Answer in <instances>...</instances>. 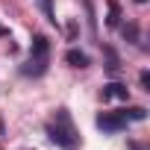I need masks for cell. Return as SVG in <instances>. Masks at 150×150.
<instances>
[{
	"instance_id": "5b68a950",
	"label": "cell",
	"mask_w": 150,
	"mask_h": 150,
	"mask_svg": "<svg viewBox=\"0 0 150 150\" xmlns=\"http://www.w3.org/2000/svg\"><path fill=\"white\" fill-rule=\"evenodd\" d=\"M65 59H68L71 68H88V56H86L83 50H77V47H71V50L65 53Z\"/></svg>"
},
{
	"instance_id": "52a82bcc",
	"label": "cell",
	"mask_w": 150,
	"mask_h": 150,
	"mask_svg": "<svg viewBox=\"0 0 150 150\" xmlns=\"http://www.w3.org/2000/svg\"><path fill=\"white\" fill-rule=\"evenodd\" d=\"M35 3L41 6V12H44V18H47L50 24H56V9H53V0H35Z\"/></svg>"
},
{
	"instance_id": "8fae6325",
	"label": "cell",
	"mask_w": 150,
	"mask_h": 150,
	"mask_svg": "<svg viewBox=\"0 0 150 150\" xmlns=\"http://www.w3.org/2000/svg\"><path fill=\"white\" fill-rule=\"evenodd\" d=\"M138 83H141V88H144V91H150V71H141Z\"/></svg>"
},
{
	"instance_id": "30bf717a",
	"label": "cell",
	"mask_w": 150,
	"mask_h": 150,
	"mask_svg": "<svg viewBox=\"0 0 150 150\" xmlns=\"http://www.w3.org/2000/svg\"><path fill=\"white\" fill-rule=\"evenodd\" d=\"M103 53H106V59H109V68L115 71V68H118V56H115V50H112V47H103Z\"/></svg>"
},
{
	"instance_id": "9c48e42d",
	"label": "cell",
	"mask_w": 150,
	"mask_h": 150,
	"mask_svg": "<svg viewBox=\"0 0 150 150\" xmlns=\"http://www.w3.org/2000/svg\"><path fill=\"white\" fill-rule=\"evenodd\" d=\"M124 35H127L129 41H138V30H135V24H127V27H124Z\"/></svg>"
},
{
	"instance_id": "5bb4252c",
	"label": "cell",
	"mask_w": 150,
	"mask_h": 150,
	"mask_svg": "<svg viewBox=\"0 0 150 150\" xmlns=\"http://www.w3.org/2000/svg\"><path fill=\"white\" fill-rule=\"evenodd\" d=\"M135 3H147V0H135Z\"/></svg>"
},
{
	"instance_id": "4fadbf2b",
	"label": "cell",
	"mask_w": 150,
	"mask_h": 150,
	"mask_svg": "<svg viewBox=\"0 0 150 150\" xmlns=\"http://www.w3.org/2000/svg\"><path fill=\"white\" fill-rule=\"evenodd\" d=\"M129 150H141V147H138V144H135V141H132V144H129Z\"/></svg>"
},
{
	"instance_id": "ba28073f",
	"label": "cell",
	"mask_w": 150,
	"mask_h": 150,
	"mask_svg": "<svg viewBox=\"0 0 150 150\" xmlns=\"http://www.w3.org/2000/svg\"><path fill=\"white\" fill-rule=\"evenodd\" d=\"M106 24H109V27H118V24H121V9H118L115 0H109V18H106Z\"/></svg>"
},
{
	"instance_id": "7c38bea8",
	"label": "cell",
	"mask_w": 150,
	"mask_h": 150,
	"mask_svg": "<svg viewBox=\"0 0 150 150\" xmlns=\"http://www.w3.org/2000/svg\"><path fill=\"white\" fill-rule=\"evenodd\" d=\"M0 35H9V30H6V27H3V24H0Z\"/></svg>"
},
{
	"instance_id": "277c9868",
	"label": "cell",
	"mask_w": 150,
	"mask_h": 150,
	"mask_svg": "<svg viewBox=\"0 0 150 150\" xmlns=\"http://www.w3.org/2000/svg\"><path fill=\"white\" fill-rule=\"evenodd\" d=\"M100 97H103V100H112V97H118V100H129V88L121 86V83H109V86H103Z\"/></svg>"
},
{
	"instance_id": "3957f363",
	"label": "cell",
	"mask_w": 150,
	"mask_h": 150,
	"mask_svg": "<svg viewBox=\"0 0 150 150\" xmlns=\"http://www.w3.org/2000/svg\"><path fill=\"white\" fill-rule=\"evenodd\" d=\"M94 124H97V129H103V132H121V129H127V118H124L121 112H100Z\"/></svg>"
},
{
	"instance_id": "7a4b0ae2",
	"label": "cell",
	"mask_w": 150,
	"mask_h": 150,
	"mask_svg": "<svg viewBox=\"0 0 150 150\" xmlns=\"http://www.w3.org/2000/svg\"><path fill=\"white\" fill-rule=\"evenodd\" d=\"M50 68V41L47 35H33V47H30V59L21 68L27 77H44Z\"/></svg>"
},
{
	"instance_id": "8992f818",
	"label": "cell",
	"mask_w": 150,
	"mask_h": 150,
	"mask_svg": "<svg viewBox=\"0 0 150 150\" xmlns=\"http://www.w3.org/2000/svg\"><path fill=\"white\" fill-rule=\"evenodd\" d=\"M121 115H124L127 121H144V118H147V109H141V106H129V109H121Z\"/></svg>"
},
{
	"instance_id": "6da1fadb",
	"label": "cell",
	"mask_w": 150,
	"mask_h": 150,
	"mask_svg": "<svg viewBox=\"0 0 150 150\" xmlns=\"http://www.w3.org/2000/svg\"><path fill=\"white\" fill-rule=\"evenodd\" d=\"M47 138L62 150H77L80 147V132L74 127L68 109H56V115L47 121Z\"/></svg>"
}]
</instances>
